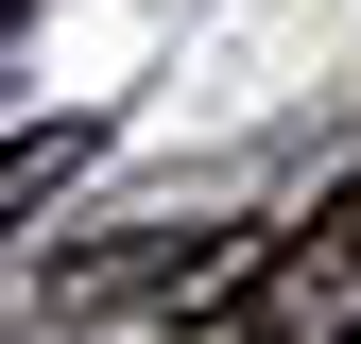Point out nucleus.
<instances>
[{
  "label": "nucleus",
  "mask_w": 361,
  "mask_h": 344,
  "mask_svg": "<svg viewBox=\"0 0 361 344\" xmlns=\"http://www.w3.org/2000/svg\"><path fill=\"white\" fill-rule=\"evenodd\" d=\"M86 155H104V121H18V138H0V224H35Z\"/></svg>",
  "instance_id": "2"
},
{
  "label": "nucleus",
  "mask_w": 361,
  "mask_h": 344,
  "mask_svg": "<svg viewBox=\"0 0 361 344\" xmlns=\"http://www.w3.org/2000/svg\"><path fill=\"white\" fill-rule=\"evenodd\" d=\"M241 344H361V172L310 224H276V258H258V293H241Z\"/></svg>",
  "instance_id": "1"
},
{
  "label": "nucleus",
  "mask_w": 361,
  "mask_h": 344,
  "mask_svg": "<svg viewBox=\"0 0 361 344\" xmlns=\"http://www.w3.org/2000/svg\"><path fill=\"white\" fill-rule=\"evenodd\" d=\"M0 52H18V0H0Z\"/></svg>",
  "instance_id": "3"
}]
</instances>
